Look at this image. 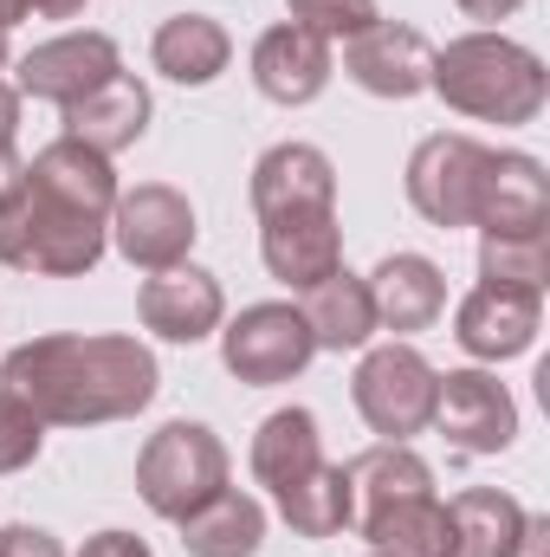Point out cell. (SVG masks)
<instances>
[{
  "label": "cell",
  "mask_w": 550,
  "mask_h": 557,
  "mask_svg": "<svg viewBox=\"0 0 550 557\" xmlns=\"http://www.w3.org/2000/svg\"><path fill=\"white\" fill-rule=\"evenodd\" d=\"M78 557H149L137 532H98V539H85V552Z\"/></svg>",
  "instance_id": "obj_33"
},
{
  "label": "cell",
  "mask_w": 550,
  "mask_h": 557,
  "mask_svg": "<svg viewBox=\"0 0 550 557\" xmlns=\"http://www.w3.org/2000/svg\"><path fill=\"white\" fill-rule=\"evenodd\" d=\"M525 506L499 486H473L447 499V557H512Z\"/></svg>",
  "instance_id": "obj_24"
},
{
  "label": "cell",
  "mask_w": 550,
  "mask_h": 557,
  "mask_svg": "<svg viewBox=\"0 0 550 557\" xmlns=\"http://www.w3.org/2000/svg\"><path fill=\"white\" fill-rule=\"evenodd\" d=\"M111 247V221L78 214L52 195H39L33 182L0 208V267L39 278H78L91 273Z\"/></svg>",
  "instance_id": "obj_3"
},
{
  "label": "cell",
  "mask_w": 550,
  "mask_h": 557,
  "mask_svg": "<svg viewBox=\"0 0 550 557\" xmlns=\"http://www.w3.org/2000/svg\"><path fill=\"white\" fill-rule=\"evenodd\" d=\"M149 59H155V72L175 78V85H214V78L227 72V59H234V39H227V26L208 20V13H175V20L155 26Z\"/></svg>",
  "instance_id": "obj_21"
},
{
  "label": "cell",
  "mask_w": 550,
  "mask_h": 557,
  "mask_svg": "<svg viewBox=\"0 0 550 557\" xmlns=\"http://www.w3.org/2000/svg\"><path fill=\"white\" fill-rule=\"evenodd\" d=\"M434 428L460 454H505L518 441V403L492 370H447L434 389Z\"/></svg>",
  "instance_id": "obj_9"
},
{
  "label": "cell",
  "mask_w": 550,
  "mask_h": 557,
  "mask_svg": "<svg viewBox=\"0 0 550 557\" xmlns=\"http://www.w3.org/2000/svg\"><path fill=\"white\" fill-rule=\"evenodd\" d=\"M304 324H311V344L317 350H363L370 337H376V305H370V278L357 273H337L317 278L311 292H304Z\"/></svg>",
  "instance_id": "obj_22"
},
{
  "label": "cell",
  "mask_w": 550,
  "mask_h": 557,
  "mask_svg": "<svg viewBox=\"0 0 550 557\" xmlns=\"http://www.w3.org/2000/svg\"><path fill=\"white\" fill-rule=\"evenodd\" d=\"M434 389H440V370L414 350V344H383L357 363L350 376V396H357V416L370 421L383 441H409L434 421Z\"/></svg>",
  "instance_id": "obj_5"
},
{
  "label": "cell",
  "mask_w": 550,
  "mask_h": 557,
  "mask_svg": "<svg viewBox=\"0 0 550 557\" xmlns=\"http://www.w3.org/2000/svg\"><path fill=\"white\" fill-rule=\"evenodd\" d=\"M427 91L447 98V111L479 124H532L550 98L545 59L505 33H460L434 52Z\"/></svg>",
  "instance_id": "obj_2"
},
{
  "label": "cell",
  "mask_w": 550,
  "mask_h": 557,
  "mask_svg": "<svg viewBox=\"0 0 550 557\" xmlns=\"http://www.w3.org/2000/svg\"><path fill=\"white\" fill-rule=\"evenodd\" d=\"M137 311L142 331H155L168 344H201L208 331H221L227 298H221V278L201 273V267H162V273L142 278Z\"/></svg>",
  "instance_id": "obj_15"
},
{
  "label": "cell",
  "mask_w": 550,
  "mask_h": 557,
  "mask_svg": "<svg viewBox=\"0 0 550 557\" xmlns=\"http://www.w3.org/2000/svg\"><path fill=\"white\" fill-rule=\"evenodd\" d=\"M317 460H324V434H317V416L311 409H278V416L260 421V434H253V480L260 486L285 493Z\"/></svg>",
  "instance_id": "obj_27"
},
{
  "label": "cell",
  "mask_w": 550,
  "mask_h": 557,
  "mask_svg": "<svg viewBox=\"0 0 550 557\" xmlns=\"http://www.w3.org/2000/svg\"><path fill=\"white\" fill-rule=\"evenodd\" d=\"M518 7H525V0H460L466 20H512Z\"/></svg>",
  "instance_id": "obj_36"
},
{
  "label": "cell",
  "mask_w": 550,
  "mask_h": 557,
  "mask_svg": "<svg viewBox=\"0 0 550 557\" xmlns=\"http://www.w3.org/2000/svg\"><path fill=\"white\" fill-rule=\"evenodd\" d=\"M330 72H337V59H330V39H317V33H304V26H266L260 39H253V85H260V98H273V104H311L324 85H330Z\"/></svg>",
  "instance_id": "obj_16"
},
{
  "label": "cell",
  "mask_w": 550,
  "mask_h": 557,
  "mask_svg": "<svg viewBox=\"0 0 550 557\" xmlns=\"http://www.w3.org/2000/svg\"><path fill=\"white\" fill-rule=\"evenodd\" d=\"M13 124H20V91L0 78V143H13Z\"/></svg>",
  "instance_id": "obj_37"
},
{
  "label": "cell",
  "mask_w": 550,
  "mask_h": 557,
  "mask_svg": "<svg viewBox=\"0 0 550 557\" xmlns=\"http://www.w3.org/2000/svg\"><path fill=\"white\" fill-rule=\"evenodd\" d=\"M266 545V506L253 493H214L201 512L182 519L188 557H253Z\"/></svg>",
  "instance_id": "obj_25"
},
{
  "label": "cell",
  "mask_w": 550,
  "mask_h": 557,
  "mask_svg": "<svg viewBox=\"0 0 550 557\" xmlns=\"http://www.w3.org/2000/svg\"><path fill=\"white\" fill-rule=\"evenodd\" d=\"M0 72H7V33H0Z\"/></svg>",
  "instance_id": "obj_40"
},
{
  "label": "cell",
  "mask_w": 550,
  "mask_h": 557,
  "mask_svg": "<svg viewBox=\"0 0 550 557\" xmlns=\"http://www.w3.org/2000/svg\"><path fill=\"white\" fill-rule=\"evenodd\" d=\"M479 278H486V285H525V292H545L550 234H525V240H499V234H486V240H479Z\"/></svg>",
  "instance_id": "obj_29"
},
{
  "label": "cell",
  "mask_w": 550,
  "mask_h": 557,
  "mask_svg": "<svg viewBox=\"0 0 550 557\" xmlns=\"http://www.w3.org/2000/svg\"><path fill=\"white\" fill-rule=\"evenodd\" d=\"M20 188H26V162H20V149H13V143H0V208H7Z\"/></svg>",
  "instance_id": "obj_35"
},
{
  "label": "cell",
  "mask_w": 550,
  "mask_h": 557,
  "mask_svg": "<svg viewBox=\"0 0 550 557\" xmlns=\"http://www.w3.org/2000/svg\"><path fill=\"white\" fill-rule=\"evenodd\" d=\"M26 182H33L39 195H52V201L78 208V214H98V221H111V208H117V195H124L111 156H98L91 143H78V137L46 143V149L26 162Z\"/></svg>",
  "instance_id": "obj_17"
},
{
  "label": "cell",
  "mask_w": 550,
  "mask_h": 557,
  "mask_svg": "<svg viewBox=\"0 0 550 557\" xmlns=\"http://www.w3.org/2000/svg\"><path fill=\"white\" fill-rule=\"evenodd\" d=\"M492 149L473 137H427L409 156V201L434 227H473L479 221V188H486Z\"/></svg>",
  "instance_id": "obj_6"
},
{
  "label": "cell",
  "mask_w": 550,
  "mask_h": 557,
  "mask_svg": "<svg viewBox=\"0 0 550 557\" xmlns=\"http://www.w3.org/2000/svg\"><path fill=\"white\" fill-rule=\"evenodd\" d=\"M538 318H545V298L525 292V285H473L453 311V337L466 357L479 363H505V357H525L532 337H538Z\"/></svg>",
  "instance_id": "obj_11"
},
{
  "label": "cell",
  "mask_w": 550,
  "mask_h": 557,
  "mask_svg": "<svg viewBox=\"0 0 550 557\" xmlns=\"http://www.w3.org/2000/svg\"><path fill=\"white\" fill-rule=\"evenodd\" d=\"M343 473H350V525H357L363 512L389 506V499L434 493V467L414 454L409 441H376V447H363L357 460H343Z\"/></svg>",
  "instance_id": "obj_23"
},
{
  "label": "cell",
  "mask_w": 550,
  "mask_h": 557,
  "mask_svg": "<svg viewBox=\"0 0 550 557\" xmlns=\"http://www.w3.org/2000/svg\"><path fill=\"white\" fill-rule=\"evenodd\" d=\"M195 234H201L195 227V208L168 182H142L130 195H117V208H111V240H117V253L130 267H142V273L182 267L188 247H195Z\"/></svg>",
  "instance_id": "obj_8"
},
{
  "label": "cell",
  "mask_w": 550,
  "mask_h": 557,
  "mask_svg": "<svg viewBox=\"0 0 550 557\" xmlns=\"http://www.w3.org/2000/svg\"><path fill=\"white\" fill-rule=\"evenodd\" d=\"M479 234H499V240H525V234H545L550 227V175L538 156L525 149H492L486 162V188H479Z\"/></svg>",
  "instance_id": "obj_14"
},
{
  "label": "cell",
  "mask_w": 550,
  "mask_h": 557,
  "mask_svg": "<svg viewBox=\"0 0 550 557\" xmlns=\"http://www.w3.org/2000/svg\"><path fill=\"white\" fill-rule=\"evenodd\" d=\"M273 499H278V519H285L298 539H337V532L350 525V473L330 467V460H317L304 480H291Z\"/></svg>",
  "instance_id": "obj_28"
},
{
  "label": "cell",
  "mask_w": 550,
  "mask_h": 557,
  "mask_svg": "<svg viewBox=\"0 0 550 557\" xmlns=\"http://www.w3.org/2000/svg\"><path fill=\"white\" fill-rule=\"evenodd\" d=\"M142 131H149V85H137L130 72H117L91 98L65 104V137L91 143L98 156H117V149L142 143Z\"/></svg>",
  "instance_id": "obj_20"
},
{
  "label": "cell",
  "mask_w": 550,
  "mask_h": 557,
  "mask_svg": "<svg viewBox=\"0 0 550 557\" xmlns=\"http://www.w3.org/2000/svg\"><path fill=\"white\" fill-rule=\"evenodd\" d=\"M311 357H317V344H311V324H304L298 305H247L221 331V363L253 389L291 383Z\"/></svg>",
  "instance_id": "obj_7"
},
{
  "label": "cell",
  "mask_w": 550,
  "mask_h": 557,
  "mask_svg": "<svg viewBox=\"0 0 550 557\" xmlns=\"http://www.w3.org/2000/svg\"><path fill=\"white\" fill-rule=\"evenodd\" d=\"M370 305H376V331H427L447 311V278L427 253H389L370 273Z\"/></svg>",
  "instance_id": "obj_19"
},
{
  "label": "cell",
  "mask_w": 550,
  "mask_h": 557,
  "mask_svg": "<svg viewBox=\"0 0 550 557\" xmlns=\"http://www.w3.org/2000/svg\"><path fill=\"white\" fill-rule=\"evenodd\" d=\"M253 208L260 221L285 214V208H337V169L324 149L311 143H273L253 162Z\"/></svg>",
  "instance_id": "obj_18"
},
{
  "label": "cell",
  "mask_w": 550,
  "mask_h": 557,
  "mask_svg": "<svg viewBox=\"0 0 550 557\" xmlns=\"http://www.w3.org/2000/svg\"><path fill=\"white\" fill-rule=\"evenodd\" d=\"M357 532H363L383 557H447V506H440L434 493L389 499V506L363 512Z\"/></svg>",
  "instance_id": "obj_26"
},
{
  "label": "cell",
  "mask_w": 550,
  "mask_h": 557,
  "mask_svg": "<svg viewBox=\"0 0 550 557\" xmlns=\"http://www.w3.org/2000/svg\"><path fill=\"white\" fill-rule=\"evenodd\" d=\"M285 13H291V26H304L317 39H350L383 20L376 0H285Z\"/></svg>",
  "instance_id": "obj_30"
},
{
  "label": "cell",
  "mask_w": 550,
  "mask_h": 557,
  "mask_svg": "<svg viewBox=\"0 0 550 557\" xmlns=\"http://www.w3.org/2000/svg\"><path fill=\"white\" fill-rule=\"evenodd\" d=\"M124 72V52L111 33H59L46 46H33L13 72V91L26 98H46V104H78L91 98L98 85H111Z\"/></svg>",
  "instance_id": "obj_10"
},
{
  "label": "cell",
  "mask_w": 550,
  "mask_h": 557,
  "mask_svg": "<svg viewBox=\"0 0 550 557\" xmlns=\"http://www.w3.org/2000/svg\"><path fill=\"white\" fill-rule=\"evenodd\" d=\"M26 13H33V0H0V33H7V26H20Z\"/></svg>",
  "instance_id": "obj_39"
},
{
  "label": "cell",
  "mask_w": 550,
  "mask_h": 557,
  "mask_svg": "<svg viewBox=\"0 0 550 557\" xmlns=\"http://www.w3.org/2000/svg\"><path fill=\"white\" fill-rule=\"evenodd\" d=\"M33 13L39 20H72V13H85V0H33Z\"/></svg>",
  "instance_id": "obj_38"
},
{
  "label": "cell",
  "mask_w": 550,
  "mask_h": 557,
  "mask_svg": "<svg viewBox=\"0 0 550 557\" xmlns=\"http://www.w3.org/2000/svg\"><path fill=\"white\" fill-rule=\"evenodd\" d=\"M0 389H13L46 428H104V421L142 416L162 389V370L137 337L59 331V337H33L7 350Z\"/></svg>",
  "instance_id": "obj_1"
},
{
  "label": "cell",
  "mask_w": 550,
  "mask_h": 557,
  "mask_svg": "<svg viewBox=\"0 0 550 557\" xmlns=\"http://www.w3.org/2000/svg\"><path fill=\"white\" fill-rule=\"evenodd\" d=\"M0 557H65V545L39 525H0Z\"/></svg>",
  "instance_id": "obj_32"
},
{
  "label": "cell",
  "mask_w": 550,
  "mask_h": 557,
  "mask_svg": "<svg viewBox=\"0 0 550 557\" xmlns=\"http://www.w3.org/2000/svg\"><path fill=\"white\" fill-rule=\"evenodd\" d=\"M39 447H46V421L33 416L13 389H0V473L33 467V460H39Z\"/></svg>",
  "instance_id": "obj_31"
},
{
  "label": "cell",
  "mask_w": 550,
  "mask_h": 557,
  "mask_svg": "<svg viewBox=\"0 0 550 557\" xmlns=\"http://www.w3.org/2000/svg\"><path fill=\"white\" fill-rule=\"evenodd\" d=\"M260 253L266 273L291 292H311L317 278L343 267V234H337V208H285L260 221Z\"/></svg>",
  "instance_id": "obj_12"
},
{
  "label": "cell",
  "mask_w": 550,
  "mask_h": 557,
  "mask_svg": "<svg viewBox=\"0 0 550 557\" xmlns=\"http://www.w3.org/2000/svg\"><path fill=\"white\" fill-rule=\"evenodd\" d=\"M427 65H434V46L414 26H396V20H376V26L343 39V72L370 98H396V104L421 98L427 91Z\"/></svg>",
  "instance_id": "obj_13"
},
{
  "label": "cell",
  "mask_w": 550,
  "mask_h": 557,
  "mask_svg": "<svg viewBox=\"0 0 550 557\" xmlns=\"http://www.w3.org/2000/svg\"><path fill=\"white\" fill-rule=\"evenodd\" d=\"M512 557H550V519L545 512H525V525H518V545Z\"/></svg>",
  "instance_id": "obj_34"
},
{
  "label": "cell",
  "mask_w": 550,
  "mask_h": 557,
  "mask_svg": "<svg viewBox=\"0 0 550 557\" xmlns=\"http://www.w3.org/2000/svg\"><path fill=\"white\" fill-rule=\"evenodd\" d=\"M370 557H383V552H370Z\"/></svg>",
  "instance_id": "obj_41"
},
{
  "label": "cell",
  "mask_w": 550,
  "mask_h": 557,
  "mask_svg": "<svg viewBox=\"0 0 550 557\" xmlns=\"http://www.w3.org/2000/svg\"><path fill=\"white\" fill-rule=\"evenodd\" d=\"M137 493L155 519H188L214 493H227V447L201 421H168L142 441L137 454Z\"/></svg>",
  "instance_id": "obj_4"
}]
</instances>
